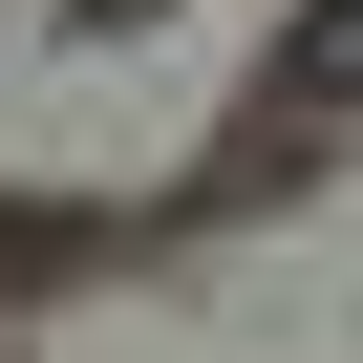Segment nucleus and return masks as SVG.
Instances as JSON below:
<instances>
[{"label": "nucleus", "instance_id": "obj_1", "mask_svg": "<svg viewBox=\"0 0 363 363\" xmlns=\"http://www.w3.org/2000/svg\"><path fill=\"white\" fill-rule=\"evenodd\" d=\"M320 107H363V0H320V22L278 43V128H320Z\"/></svg>", "mask_w": 363, "mask_h": 363}]
</instances>
